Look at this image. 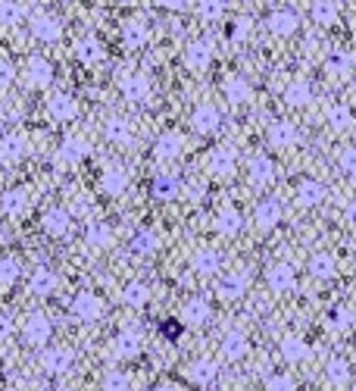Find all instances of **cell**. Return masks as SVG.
<instances>
[{
    "instance_id": "1",
    "label": "cell",
    "mask_w": 356,
    "mask_h": 391,
    "mask_svg": "<svg viewBox=\"0 0 356 391\" xmlns=\"http://www.w3.org/2000/svg\"><path fill=\"white\" fill-rule=\"evenodd\" d=\"M29 32H31V38H38V41H57V38L63 35V25H59L57 16H50V13L41 10L29 19Z\"/></svg>"
},
{
    "instance_id": "2",
    "label": "cell",
    "mask_w": 356,
    "mask_h": 391,
    "mask_svg": "<svg viewBox=\"0 0 356 391\" xmlns=\"http://www.w3.org/2000/svg\"><path fill=\"white\" fill-rule=\"evenodd\" d=\"M266 282H269V288H272L275 294H285V291H291V288L297 285V273H294L291 263L281 260V263H275V266H269Z\"/></svg>"
},
{
    "instance_id": "3",
    "label": "cell",
    "mask_w": 356,
    "mask_h": 391,
    "mask_svg": "<svg viewBox=\"0 0 356 391\" xmlns=\"http://www.w3.org/2000/svg\"><path fill=\"white\" fill-rule=\"evenodd\" d=\"M22 335H25V341L29 345H47L50 341V335H53V326H50V320H47L44 313H31L29 320H25V326H22Z\"/></svg>"
},
{
    "instance_id": "4",
    "label": "cell",
    "mask_w": 356,
    "mask_h": 391,
    "mask_svg": "<svg viewBox=\"0 0 356 391\" xmlns=\"http://www.w3.org/2000/svg\"><path fill=\"white\" fill-rule=\"evenodd\" d=\"M72 360H76V354L69 348H47L41 354V369L50 376H63L72 366Z\"/></svg>"
},
{
    "instance_id": "5",
    "label": "cell",
    "mask_w": 356,
    "mask_h": 391,
    "mask_svg": "<svg viewBox=\"0 0 356 391\" xmlns=\"http://www.w3.org/2000/svg\"><path fill=\"white\" fill-rule=\"evenodd\" d=\"M72 313L85 322H94L104 316V298H97L94 291H82L76 301H72Z\"/></svg>"
},
{
    "instance_id": "6",
    "label": "cell",
    "mask_w": 356,
    "mask_h": 391,
    "mask_svg": "<svg viewBox=\"0 0 356 391\" xmlns=\"http://www.w3.org/2000/svg\"><path fill=\"white\" fill-rule=\"evenodd\" d=\"M141 341H144L141 329H122V332L116 335V341H113V354H116L119 360H131V357H138Z\"/></svg>"
},
{
    "instance_id": "7",
    "label": "cell",
    "mask_w": 356,
    "mask_h": 391,
    "mask_svg": "<svg viewBox=\"0 0 356 391\" xmlns=\"http://www.w3.org/2000/svg\"><path fill=\"white\" fill-rule=\"evenodd\" d=\"M278 354L287 363H304V360H310V345H306L304 335H285L278 341Z\"/></svg>"
},
{
    "instance_id": "8",
    "label": "cell",
    "mask_w": 356,
    "mask_h": 391,
    "mask_svg": "<svg viewBox=\"0 0 356 391\" xmlns=\"http://www.w3.org/2000/svg\"><path fill=\"white\" fill-rule=\"evenodd\" d=\"M297 25H300V19H297V13H294L291 6H278V10L269 16V32H272V35H278V38L294 35V32H297Z\"/></svg>"
},
{
    "instance_id": "9",
    "label": "cell",
    "mask_w": 356,
    "mask_h": 391,
    "mask_svg": "<svg viewBox=\"0 0 356 391\" xmlns=\"http://www.w3.org/2000/svg\"><path fill=\"white\" fill-rule=\"evenodd\" d=\"M25 135L22 132H10V135H3L0 138V163H6V166H13V163H19V160L25 157Z\"/></svg>"
},
{
    "instance_id": "10",
    "label": "cell",
    "mask_w": 356,
    "mask_h": 391,
    "mask_svg": "<svg viewBox=\"0 0 356 391\" xmlns=\"http://www.w3.org/2000/svg\"><path fill=\"white\" fill-rule=\"evenodd\" d=\"M191 125H194V132H200V135H213V132H219V125H222V113H219L213 104H204V107L194 110Z\"/></svg>"
},
{
    "instance_id": "11",
    "label": "cell",
    "mask_w": 356,
    "mask_h": 391,
    "mask_svg": "<svg viewBox=\"0 0 356 391\" xmlns=\"http://www.w3.org/2000/svg\"><path fill=\"white\" fill-rule=\"evenodd\" d=\"M85 153H88V141L72 135V138H66L63 144L57 147V163L59 166H76V163L85 160Z\"/></svg>"
},
{
    "instance_id": "12",
    "label": "cell",
    "mask_w": 356,
    "mask_h": 391,
    "mask_svg": "<svg viewBox=\"0 0 356 391\" xmlns=\"http://www.w3.org/2000/svg\"><path fill=\"white\" fill-rule=\"evenodd\" d=\"M25 82H29V88H47L53 82V66L50 60L44 57H31L29 66H25Z\"/></svg>"
},
{
    "instance_id": "13",
    "label": "cell",
    "mask_w": 356,
    "mask_h": 391,
    "mask_svg": "<svg viewBox=\"0 0 356 391\" xmlns=\"http://www.w3.org/2000/svg\"><path fill=\"white\" fill-rule=\"evenodd\" d=\"M119 85H122L125 100H131V104H144V100L150 97V78H147L144 72H134V76H125Z\"/></svg>"
},
{
    "instance_id": "14",
    "label": "cell",
    "mask_w": 356,
    "mask_h": 391,
    "mask_svg": "<svg viewBox=\"0 0 356 391\" xmlns=\"http://www.w3.org/2000/svg\"><path fill=\"white\" fill-rule=\"evenodd\" d=\"M44 232L53 235V238H66V235L72 232L69 210H63V207H53V210H47L44 213Z\"/></svg>"
},
{
    "instance_id": "15",
    "label": "cell",
    "mask_w": 356,
    "mask_h": 391,
    "mask_svg": "<svg viewBox=\"0 0 356 391\" xmlns=\"http://www.w3.org/2000/svg\"><path fill=\"white\" fill-rule=\"evenodd\" d=\"M300 141V132L294 123H287V119H278V123L269 125V144L272 147H294Z\"/></svg>"
},
{
    "instance_id": "16",
    "label": "cell",
    "mask_w": 356,
    "mask_h": 391,
    "mask_svg": "<svg viewBox=\"0 0 356 391\" xmlns=\"http://www.w3.org/2000/svg\"><path fill=\"white\" fill-rule=\"evenodd\" d=\"M350 376H353V369H350V363H347L344 357H332V360L325 363V382H328V388L350 385Z\"/></svg>"
},
{
    "instance_id": "17",
    "label": "cell",
    "mask_w": 356,
    "mask_h": 391,
    "mask_svg": "<svg viewBox=\"0 0 356 391\" xmlns=\"http://www.w3.org/2000/svg\"><path fill=\"white\" fill-rule=\"evenodd\" d=\"M181 151H185V138L178 132H163L153 144V157L157 160H176Z\"/></svg>"
},
{
    "instance_id": "18",
    "label": "cell",
    "mask_w": 356,
    "mask_h": 391,
    "mask_svg": "<svg viewBox=\"0 0 356 391\" xmlns=\"http://www.w3.org/2000/svg\"><path fill=\"white\" fill-rule=\"evenodd\" d=\"M253 222H257L259 232H269L281 222V204L278 200H259L257 210H253Z\"/></svg>"
},
{
    "instance_id": "19",
    "label": "cell",
    "mask_w": 356,
    "mask_h": 391,
    "mask_svg": "<svg viewBox=\"0 0 356 391\" xmlns=\"http://www.w3.org/2000/svg\"><path fill=\"white\" fill-rule=\"evenodd\" d=\"M244 291H247V275L244 273H228L219 279V285H216V294L222 301H238V298H244Z\"/></svg>"
},
{
    "instance_id": "20",
    "label": "cell",
    "mask_w": 356,
    "mask_h": 391,
    "mask_svg": "<svg viewBox=\"0 0 356 391\" xmlns=\"http://www.w3.org/2000/svg\"><path fill=\"white\" fill-rule=\"evenodd\" d=\"M47 110H50V116L59 119V123H69V119L78 116V104L69 94H50V97H47Z\"/></svg>"
},
{
    "instance_id": "21",
    "label": "cell",
    "mask_w": 356,
    "mask_h": 391,
    "mask_svg": "<svg viewBox=\"0 0 356 391\" xmlns=\"http://www.w3.org/2000/svg\"><path fill=\"white\" fill-rule=\"evenodd\" d=\"M294 200H297L300 207H319L322 200H325V185H322V181H315V179H304L297 185Z\"/></svg>"
},
{
    "instance_id": "22",
    "label": "cell",
    "mask_w": 356,
    "mask_h": 391,
    "mask_svg": "<svg viewBox=\"0 0 356 391\" xmlns=\"http://www.w3.org/2000/svg\"><path fill=\"white\" fill-rule=\"evenodd\" d=\"M185 376L194 382V385H200V388H206V385H213L216 382V376H219V366L213 360H194L191 366L185 369Z\"/></svg>"
},
{
    "instance_id": "23",
    "label": "cell",
    "mask_w": 356,
    "mask_h": 391,
    "mask_svg": "<svg viewBox=\"0 0 356 391\" xmlns=\"http://www.w3.org/2000/svg\"><path fill=\"white\" fill-rule=\"evenodd\" d=\"M76 57L82 60L85 66H97L100 60L106 57V47H104V41H97L94 35H85L82 41L76 44Z\"/></svg>"
},
{
    "instance_id": "24",
    "label": "cell",
    "mask_w": 356,
    "mask_h": 391,
    "mask_svg": "<svg viewBox=\"0 0 356 391\" xmlns=\"http://www.w3.org/2000/svg\"><path fill=\"white\" fill-rule=\"evenodd\" d=\"M0 207H3L6 217L19 219V217H25V213H29V194H25L22 188H10V191L0 198Z\"/></svg>"
},
{
    "instance_id": "25",
    "label": "cell",
    "mask_w": 356,
    "mask_h": 391,
    "mask_svg": "<svg viewBox=\"0 0 356 391\" xmlns=\"http://www.w3.org/2000/svg\"><path fill=\"white\" fill-rule=\"evenodd\" d=\"M100 188H104L106 194H113V198H119V194H125V188H129V172L119 170V166H106L104 175H100Z\"/></svg>"
},
{
    "instance_id": "26",
    "label": "cell",
    "mask_w": 356,
    "mask_h": 391,
    "mask_svg": "<svg viewBox=\"0 0 356 391\" xmlns=\"http://www.w3.org/2000/svg\"><path fill=\"white\" fill-rule=\"evenodd\" d=\"M234 170H238V163H234V153L228 151V147H219V151L210 153V172L219 175V179H232Z\"/></svg>"
},
{
    "instance_id": "27",
    "label": "cell",
    "mask_w": 356,
    "mask_h": 391,
    "mask_svg": "<svg viewBox=\"0 0 356 391\" xmlns=\"http://www.w3.org/2000/svg\"><path fill=\"white\" fill-rule=\"evenodd\" d=\"M247 172H250V181L257 188H263V185H269V181L275 179V166H272V160H269L266 153H257V157L250 160V166H247Z\"/></svg>"
},
{
    "instance_id": "28",
    "label": "cell",
    "mask_w": 356,
    "mask_h": 391,
    "mask_svg": "<svg viewBox=\"0 0 356 391\" xmlns=\"http://www.w3.org/2000/svg\"><path fill=\"white\" fill-rule=\"evenodd\" d=\"M247 335L241 332V329H232V332L222 338V357L225 360H244V354H247Z\"/></svg>"
},
{
    "instance_id": "29",
    "label": "cell",
    "mask_w": 356,
    "mask_h": 391,
    "mask_svg": "<svg viewBox=\"0 0 356 391\" xmlns=\"http://www.w3.org/2000/svg\"><path fill=\"white\" fill-rule=\"evenodd\" d=\"M334 273H338V263H334L332 254L319 251V254H313V257H310V275H313V279L328 282V279H334Z\"/></svg>"
},
{
    "instance_id": "30",
    "label": "cell",
    "mask_w": 356,
    "mask_h": 391,
    "mask_svg": "<svg viewBox=\"0 0 356 391\" xmlns=\"http://www.w3.org/2000/svg\"><path fill=\"white\" fill-rule=\"evenodd\" d=\"M241 226H244V219H241V213L234 210V207H222V210L216 213V232L225 235V238H234V235L241 232Z\"/></svg>"
},
{
    "instance_id": "31",
    "label": "cell",
    "mask_w": 356,
    "mask_h": 391,
    "mask_svg": "<svg viewBox=\"0 0 356 391\" xmlns=\"http://www.w3.org/2000/svg\"><path fill=\"white\" fill-rule=\"evenodd\" d=\"M210 60H213V44H210V41H194V44H187L185 63L191 66V69H206V66H210Z\"/></svg>"
},
{
    "instance_id": "32",
    "label": "cell",
    "mask_w": 356,
    "mask_h": 391,
    "mask_svg": "<svg viewBox=\"0 0 356 391\" xmlns=\"http://www.w3.org/2000/svg\"><path fill=\"white\" fill-rule=\"evenodd\" d=\"M210 316H213L210 304H206V301H200V298L187 301V304L181 307V320H185L187 326H204V322H210Z\"/></svg>"
},
{
    "instance_id": "33",
    "label": "cell",
    "mask_w": 356,
    "mask_h": 391,
    "mask_svg": "<svg viewBox=\"0 0 356 391\" xmlns=\"http://www.w3.org/2000/svg\"><path fill=\"white\" fill-rule=\"evenodd\" d=\"M104 135L106 141H113V144H129L131 141V123L122 116H110L104 125Z\"/></svg>"
},
{
    "instance_id": "34",
    "label": "cell",
    "mask_w": 356,
    "mask_h": 391,
    "mask_svg": "<svg viewBox=\"0 0 356 391\" xmlns=\"http://www.w3.org/2000/svg\"><path fill=\"white\" fill-rule=\"evenodd\" d=\"M159 251V235L150 232V228H141V232H134L131 238V254H138V257H150V254Z\"/></svg>"
},
{
    "instance_id": "35",
    "label": "cell",
    "mask_w": 356,
    "mask_h": 391,
    "mask_svg": "<svg viewBox=\"0 0 356 391\" xmlns=\"http://www.w3.org/2000/svg\"><path fill=\"white\" fill-rule=\"evenodd\" d=\"M285 104L287 107H306V104H313V85L304 82V78L291 82V85L285 88Z\"/></svg>"
},
{
    "instance_id": "36",
    "label": "cell",
    "mask_w": 356,
    "mask_h": 391,
    "mask_svg": "<svg viewBox=\"0 0 356 391\" xmlns=\"http://www.w3.org/2000/svg\"><path fill=\"white\" fill-rule=\"evenodd\" d=\"M191 266H194V273L197 275H216L219 273V266H222V257H219L216 251H197L194 254V260H191Z\"/></svg>"
},
{
    "instance_id": "37",
    "label": "cell",
    "mask_w": 356,
    "mask_h": 391,
    "mask_svg": "<svg viewBox=\"0 0 356 391\" xmlns=\"http://www.w3.org/2000/svg\"><path fill=\"white\" fill-rule=\"evenodd\" d=\"M147 25L141 22V19H129V22L122 25V41L125 47H131V50H138V47H144L147 44Z\"/></svg>"
},
{
    "instance_id": "38",
    "label": "cell",
    "mask_w": 356,
    "mask_h": 391,
    "mask_svg": "<svg viewBox=\"0 0 356 391\" xmlns=\"http://www.w3.org/2000/svg\"><path fill=\"white\" fill-rule=\"evenodd\" d=\"M29 288H31V294H50L57 288V273L47 266H38L29 279Z\"/></svg>"
},
{
    "instance_id": "39",
    "label": "cell",
    "mask_w": 356,
    "mask_h": 391,
    "mask_svg": "<svg viewBox=\"0 0 356 391\" xmlns=\"http://www.w3.org/2000/svg\"><path fill=\"white\" fill-rule=\"evenodd\" d=\"M178 191H181L178 175H172V172H159L157 179H153V194H157V198L172 200V198H178Z\"/></svg>"
},
{
    "instance_id": "40",
    "label": "cell",
    "mask_w": 356,
    "mask_h": 391,
    "mask_svg": "<svg viewBox=\"0 0 356 391\" xmlns=\"http://www.w3.org/2000/svg\"><path fill=\"white\" fill-rule=\"evenodd\" d=\"M85 241H88V247H94V251H104V247L113 245V228L106 222H94V226H88V232H85Z\"/></svg>"
},
{
    "instance_id": "41",
    "label": "cell",
    "mask_w": 356,
    "mask_h": 391,
    "mask_svg": "<svg viewBox=\"0 0 356 391\" xmlns=\"http://www.w3.org/2000/svg\"><path fill=\"white\" fill-rule=\"evenodd\" d=\"M353 320H356L353 310L347 304H338V307L328 310V320L325 322H328V329H332V332H347V329L353 326Z\"/></svg>"
},
{
    "instance_id": "42",
    "label": "cell",
    "mask_w": 356,
    "mask_h": 391,
    "mask_svg": "<svg viewBox=\"0 0 356 391\" xmlns=\"http://www.w3.org/2000/svg\"><path fill=\"white\" fill-rule=\"evenodd\" d=\"M225 97L232 100V104H247V100H250V82H247L244 76H228Z\"/></svg>"
},
{
    "instance_id": "43",
    "label": "cell",
    "mask_w": 356,
    "mask_h": 391,
    "mask_svg": "<svg viewBox=\"0 0 356 391\" xmlns=\"http://www.w3.org/2000/svg\"><path fill=\"white\" fill-rule=\"evenodd\" d=\"M325 72L332 78H347L353 72V57L350 53H332V57L325 60Z\"/></svg>"
},
{
    "instance_id": "44",
    "label": "cell",
    "mask_w": 356,
    "mask_h": 391,
    "mask_svg": "<svg viewBox=\"0 0 356 391\" xmlns=\"http://www.w3.org/2000/svg\"><path fill=\"white\" fill-rule=\"evenodd\" d=\"M122 301L129 307H134V310H141L147 304V301H150V288L144 285V282H129V285H125V291H122Z\"/></svg>"
},
{
    "instance_id": "45",
    "label": "cell",
    "mask_w": 356,
    "mask_h": 391,
    "mask_svg": "<svg viewBox=\"0 0 356 391\" xmlns=\"http://www.w3.org/2000/svg\"><path fill=\"white\" fill-rule=\"evenodd\" d=\"M313 19L319 25H334L338 22V4H334V0H315L313 4Z\"/></svg>"
},
{
    "instance_id": "46",
    "label": "cell",
    "mask_w": 356,
    "mask_h": 391,
    "mask_svg": "<svg viewBox=\"0 0 356 391\" xmlns=\"http://www.w3.org/2000/svg\"><path fill=\"white\" fill-rule=\"evenodd\" d=\"M325 119H328V125H332L334 132H347L353 125V113L347 110V107H341V104L332 107V110L325 113Z\"/></svg>"
},
{
    "instance_id": "47",
    "label": "cell",
    "mask_w": 356,
    "mask_h": 391,
    "mask_svg": "<svg viewBox=\"0 0 356 391\" xmlns=\"http://www.w3.org/2000/svg\"><path fill=\"white\" fill-rule=\"evenodd\" d=\"M25 16L19 0H0V25H16Z\"/></svg>"
},
{
    "instance_id": "48",
    "label": "cell",
    "mask_w": 356,
    "mask_h": 391,
    "mask_svg": "<svg viewBox=\"0 0 356 391\" xmlns=\"http://www.w3.org/2000/svg\"><path fill=\"white\" fill-rule=\"evenodd\" d=\"M19 282V260L3 257L0 260V288H10Z\"/></svg>"
},
{
    "instance_id": "49",
    "label": "cell",
    "mask_w": 356,
    "mask_h": 391,
    "mask_svg": "<svg viewBox=\"0 0 356 391\" xmlns=\"http://www.w3.org/2000/svg\"><path fill=\"white\" fill-rule=\"evenodd\" d=\"M104 391H131V379L125 373H119V369H110L104 376Z\"/></svg>"
},
{
    "instance_id": "50",
    "label": "cell",
    "mask_w": 356,
    "mask_h": 391,
    "mask_svg": "<svg viewBox=\"0 0 356 391\" xmlns=\"http://www.w3.org/2000/svg\"><path fill=\"white\" fill-rule=\"evenodd\" d=\"M266 391H297V385H294V379L287 373H275V376H269Z\"/></svg>"
},
{
    "instance_id": "51",
    "label": "cell",
    "mask_w": 356,
    "mask_h": 391,
    "mask_svg": "<svg viewBox=\"0 0 356 391\" xmlns=\"http://www.w3.org/2000/svg\"><path fill=\"white\" fill-rule=\"evenodd\" d=\"M197 10L204 19H219L225 13V0H200Z\"/></svg>"
},
{
    "instance_id": "52",
    "label": "cell",
    "mask_w": 356,
    "mask_h": 391,
    "mask_svg": "<svg viewBox=\"0 0 356 391\" xmlns=\"http://www.w3.org/2000/svg\"><path fill=\"white\" fill-rule=\"evenodd\" d=\"M247 35H250V19H234V22L228 25V38H232L234 44L247 41Z\"/></svg>"
},
{
    "instance_id": "53",
    "label": "cell",
    "mask_w": 356,
    "mask_h": 391,
    "mask_svg": "<svg viewBox=\"0 0 356 391\" xmlns=\"http://www.w3.org/2000/svg\"><path fill=\"white\" fill-rule=\"evenodd\" d=\"M338 166L344 175H356V147H344L338 153Z\"/></svg>"
},
{
    "instance_id": "54",
    "label": "cell",
    "mask_w": 356,
    "mask_h": 391,
    "mask_svg": "<svg viewBox=\"0 0 356 391\" xmlns=\"http://www.w3.org/2000/svg\"><path fill=\"white\" fill-rule=\"evenodd\" d=\"M13 78H16V69H13L10 60H0V88H10Z\"/></svg>"
},
{
    "instance_id": "55",
    "label": "cell",
    "mask_w": 356,
    "mask_h": 391,
    "mask_svg": "<svg viewBox=\"0 0 356 391\" xmlns=\"http://www.w3.org/2000/svg\"><path fill=\"white\" fill-rule=\"evenodd\" d=\"M13 329H16V326H13V320H10V316H6V313H0V341H6V338H10V335H13Z\"/></svg>"
},
{
    "instance_id": "56",
    "label": "cell",
    "mask_w": 356,
    "mask_h": 391,
    "mask_svg": "<svg viewBox=\"0 0 356 391\" xmlns=\"http://www.w3.org/2000/svg\"><path fill=\"white\" fill-rule=\"evenodd\" d=\"M159 332H163V338L176 341L178 338V322H163V326H159Z\"/></svg>"
},
{
    "instance_id": "57",
    "label": "cell",
    "mask_w": 356,
    "mask_h": 391,
    "mask_svg": "<svg viewBox=\"0 0 356 391\" xmlns=\"http://www.w3.org/2000/svg\"><path fill=\"white\" fill-rule=\"evenodd\" d=\"M157 6H163V10H185L187 0H157Z\"/></svg>"
},
{
    "instance_id": "58",
    "label": "cell",
    "mask_w": 356,
    "mask_h": 391,
    "mask_svg": "<svg viewBox=\"0 0 356 391\" xmlns=\"http://www.w3.org/2000/svg\"><path fill=\"white\" fill-rule=\"evenodd\" d=\"M344 217H347V222H350V226H356V200H350V204H347Z\"/></svg>"
},
{
    "instance_id": "59",
    "label": "cell",
    "mask_w": 356,
    "mask_h": 391,
    "mask_svg": "<svg viewBox=\"0 0 356 391\" xmlns=\"http://www.w3.org/2000/svg\"><path fill=\"white\" fill-rule=\"evenodd\" d=\"M153 391H178V385H169V382H163V385H157Z\"/></svg>"
},
{
    "instance_id": "60",
    "label": "cell",
    "mask_w": 356,
    "mask_h": 391,
    "mask_svg": "<svg viewBox=\"0 0 356 391\" xmlns=\"http://www.w3.org/2000/svg\"><path fill=\"white\" fill-rule=\"evenodd\" d=\"M6 391H25V388H19V385H16V388H6Z\"/></svg>"
},
{
    "instance_id": "61",
    "label": "cell",
    "mask_w": 356,
    "mask_h": 391,
    "mask_svg": "<svg viewBox=\"0 0 356 391\" xmlns=\"http://www.w3.org/2000/svg\"><path fill=\"white\" fill-rule=\"evenodd\" d=\"M59 391H78V388H59Z\"/></svg>"
},
{
    "instance_id": "62",
    "label": "cell",
    "mask_w": 356,
    "mask_h": 391,
    "mask_svg": "<svg viewBox=\"0 0 356 391\" xmlns=\"http://www.w3.org/2000/svg\"><path fill=\"white\" fill-rule=\"evenodd\" d=\"M0 232H3V222H0Z\"/></svg>"
}]
</instances>
